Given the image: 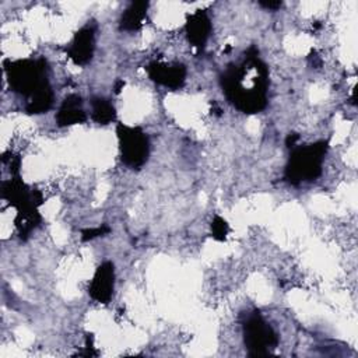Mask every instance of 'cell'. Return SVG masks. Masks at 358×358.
I'll list each match as a JSON object with an SVG mask.
<instances>
[{
    "instance_id": "1",
    "label": "cell",
    "mask_w": 358,
    "mask_h": 358,
    "mask_svg": "<svg viewBox=\"0 0 358 358\" xmlns=\"http://www.w3.org/2000/svg\"><path fill=\"white\" fill-rule=\"evenodd\" d=\"M220 83L225 98L238 110L259 113L267 106L268 70L256 46H250L241 62L228 64Z\"/></svg>"
},
{
    "instance_id": "2",
    "label": "cell",
    "mask_w": 358,
    "mask_h": 358,
    "mask_svg": "<svg viewBox=\"0 0 358 358\" xmlns=\"http://www.w3.org/2000/svg\"><path fill=\"white\" fill-rule=\"evenodd\" d=\"M4 70L11 90L27 99V113H45L53 105V91L48 80V62L39 59H20L6 62Z\"/></svg>"
},
{
    "instance_id": "3",
    "label": "cell",
    "mask_w": 358,
    "mask_h": 358,
    "mask_svg": "<svg viewBox=\"0 0 358 358\" xmlns=\"http://www.w3.org/2000/svg\"><path fill=\"white\" fill-rule=\"evenodd\" d=\"M329 144L324 140L299 147L295 145L289 154L284 179L292 186L315 180L322 173V165Z\"/></svg>"
},
{
    "instance_id": "4",
    "label": "cell",
    "mask_w": 358,
    "mask_h": 358,
    "mask_svg": "<svg viewBox=\"0 0 358 358\" xmlns=\"http://www.w3.org/2000/svg\"><path fill=\"white\" fill-rule=\"evenodd\" d=\"M243 341L249 357H264L278 344V336L274 329L264 320L259 310L246 315L242 322Z\"/></svg>"
},
{
    "instance_id": "5",
    "label": "cell",
    "mask_w": 358,
    "mask_h": 358,
    "mask_svg": "<svg viewBox=\"0 0 358 358\" xmlns=\"http://www.w3.org/2000/svg\"><path fill=\"white\" fill-rule=\"evenodd\" d=\"M116 134L122 162L131 169H140L147 162L150 155L148 136L141 127H133L123 123L117 124Z\"/></svg>"
},
{
    "instance_id": "6",
    "label": "cell",
    "mask_w": 358,
    "mask_h": 358,
    "mask_svg": "<svg viewBox=\"0 0 358 358\" xmlns=\"http://www.w3.org/2000/svg\"><path fill=\"white\" fill-rule=\"evenodd\" d=\"M150 78L169 90H179L186 80V67L182 63L151 62L147 66Z\"/></svg>"
},
{
    "instance_id": "7",
    "label": "cell",
    "mask_w": 358,
    "mask_h": 358,
    "mask_svg": "<svg viewBox=\"0 0 358 358\" xmlns=\"http://www.w3.org/2000/svg\"><path fill=\"white\" fill-rule=\"evenodd\" d=\"M95 49V27L87 24L81 29H78L66 48L67 56L80 66H84L91 62Z\"/></svg>"
},
{
    "instance_id": "8",
    "label": "cell",
    "mask_w": 358,
    "mask_h": 358,
    "mask_svg": "<svg viewBox=\"0 0 358 358\" xmlns=\"http://www.w3.org/2000/svg\"><path fill=\"white\" fill-rule=\"evenodd\" d=\"M115 289V268L112 262H103L95 271L90 287L88 294L90 296L99 302L108 303L113 295Z\"/></svg>"
},
{
    "instance_id": "9",
    "label": "cell",
    "mask_w": 358,
    "mask_h": 358,
    "mask_svg": "<svg viewBox=\"0 0 358 358\" xmlns=\"http://www.w3.org/2000/svg\"><path fill=\"white\" fill-rule=\"evenodd\" d=\"M185 29H186L187 41L199 52H201L211 32V21L206 10H196L193 14H190L186 21Z\"/></svg>"
},
{
    "instance_id": "10",
    "label": "cell",
    "mask_w": 358,
    "mask_h": 358,
    "mask_svg": "<svg viewBox=\"0 0 358 358\" xmlns=\"http://www.w3.org/2000/svg\"><path fill=\"white\" fill-rule=\"evenodd\" d=\"M87 115L83 108V98L77 94L67 95L56 113V122L60 127L85 122Z\"/></svg>"
},
{
    "instance_id": "11",
    "label": "cell",
    "mask_w": 358,
    "mask_h": 358,
    "mask_svg": "<svg viewBox=\"0 0 358 358\" xmlns=\"http://www.w3.org/2000/svg\"><path fill=\"white\" fill-rule=\"evenodd\" d=\"M147 1H133L129 4V7L123 11L120 20H119V28L120 31L133 32L143 27L144 20L147 17Z\"/></svg>"
},
{
    "instance_id": "12",
    "label": "cell",
    "mask_w": 358,
    "mask_h": 358,
    "mask_svg": "<svg viewBox=\"0 0 358 358\" xmlns=\"http://www.w3.org/2000/svg\"><path fill=\"white\" fill-rule=\"evenodd\" d=\"M91 117L98 124H109L116 119V109L108 98H91Z\"/></svg>"
},
{
    "instance_id": "13",
    "label": "cell",
    "mask_w": 358,
    "mask_h": 358,
    "mask_svg": "<svg viewBox=\"0 0 358 358\" xmlns=\"http://www.w3.org/2000/svg\"><path fill=\"white\" fill-rule=\"evenodd\" d=\"M211 234H213L214 239L225 241L227 235L229 234L228 222L224 218H221L220 215H215L211 221Z\"/></svg>"
},
{
    "instance_id": "14",
    "label": "cell",
    "mask_w": 358,
    "mask_h": 358,
    "mask_svg": "<svg viewBox=\"0 0 358 358\" xmlns=\"http://www.w3.org/2000/svg\"><path fill=\"white\" fill-rule=\"evenodd\" d=\"M109 232H110V228L108 225H101V227H96V228H87V229L81 231V239L84 242H87V241H91L94 238L103 236Z\"/></svg>"
},
{
    "instance_id": "15",
    "label": "cell",
    "mask_w": 358,
    "mask_h": 358,
    "mask_svg": "<svg viewBox=\"0 0 358 358\" xmlns=\"http://www.w3.org/2000/svg\"><path fill=\"white\" fill-rule=\"evenodd\" d=\"M259 4L262 6V7H264L266 10H271V11H275V10H278L280 7H281V1H259Z\"/></svg>"
},
{
    "instance_id": "16",
    "label": "cell",
    "mask_w": 358,
    "mask_h": 358,
    "mask_svg": "<svg viewBox=\"0 0 358 358\" xmlns=\"http://www.w3.org/2000/svg\"><path fill=\"white\" fill-rule=\"evenodd\" d=\"M298 140H299V134H296V133H289L288 137H287V140H285V144H287V147L294 148V147L296 145V141H298Z\"/></svg>"
},
{
    "instance_id": "17",
    "label": "cell",
    "mask_w": 358,
    "mask_h": 358,
    "mask_svg": "<svg viewBox=\"0 0 358 358\" xmlns=\"http://www.w3.org/2000/svg\"><path fill=\"white\" fill-rule=\"evenodd\" d=\"M124 87V83H123V80H117L116 83H115V92L116 94H119L120 92V90Z\"/></svg>"
}]
</instances>
